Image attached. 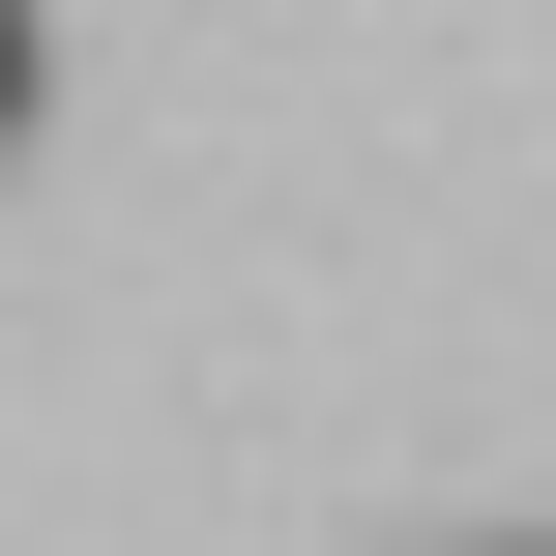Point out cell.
I'll use <instances>...</instances> for the list:
<instances>
[{"mask_svg":"<svg viewBox=\"0 0 556 556\" xmlns=\"http://www.w3.org/2000/svg\"><path fill=\"white\" fill-rule=\"evenodd\" d=\"M29 88H59V29H29V0H0V147H29Z\"/></svg>","mask_w":556,"mask_h":556,"instance_id":"1","label":"cell"}]
</instances>
